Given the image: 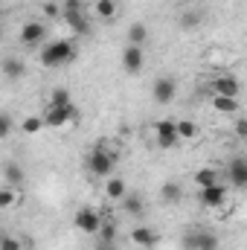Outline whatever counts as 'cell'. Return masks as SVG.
Segmentation results:
<instances>
[{"label": "cell", "instance_id": "obj_10", "mask_svg": "<svg viewBox=\"0 0 247 250\" xmlns=\"http://www.w3.org/2000/svg\"><path fill=\"white\" fill-rule=\"evenodd\" d=\"M21 44L23 47H35V44H41L44 38H47V26L44 23H38V21H29V23H23L21 26Z\"/></svg>", "mask_w": 247, "mask_h": 250}, {"label": "cell", "instance_id": "obj_4", "mask_svg": "<svg viewBox=\"0 0 247 250\" xmlns=\"http://www.w3.org/2000/svg\"><path fill=\"white\" fill-rule=\"evenodd\" d=\"M73 221H76V227H79L84 236H99V230H102V215H99L93 207H82Z\"/></svg>", "mask_w": 247, "mask_h": 250}, {"label": "cell", "instance_id": "obj_30", "mask_svg": "<svg viewBox=\"0 0 247 250\" xmlns=\"http://www.w3.org/2000/svg\"><path fill=\"white\" fill-rule=\"evenodd\" d=\"M181 248L184 250H198V233H189L181 239Z\"/></svg>", "mask_w": 247, "mask_h": 250}, {"label": "cell", "instance_id": "obj_20", "mask_svg": "<svg viewBox=\"0 0 247 250\" xmlns=\"http://www.w3.org/2000/svg\"><path fill=\"white\" fill-rule=\"evenodd\" d=\"M93 12L102 21H111V18H117V0H96L93 3Z\"/></svg>", "mask_w": 247, "mask_h": 250}, {"label": "cell", "instance_id": "obj_7", "mask_svg": "<svg viewBox=\"0 0 247 250\" xmlns=\"http://www.w3.org/2000/svg\"><path fill=\"white\" fill-rule=\"evenodd\" d=\"M154 134H157V146H160V148H175L178 140H181L175 120H160V123H154Z\"/></svg>", "mask_w": 247, "mask_h": 250}, {"label": "cell", "instance_id": "obj_9", "mask_svg": "<svg viewBox=\"0 0 247 250\" xmlns=\"http://www.w3.org/2000/svg\"><path fill=\"white\" fill-rule=\"evenodd\" d=\"M227 192H230V187H224V184H212V187L201 189V192H198V198H201V204H204V207L215 209V207H224Z\"/></svg>", "mask_w": 247, "mask_h": 250}, {"label": "cell", "instance_id": "obj_31", "mask_svg": "<svg viewBox=\"0 0 247 250\" xmlns=\"http://www.w3.org/2000/svg\"><path fill=\"white\" fill-rule=\"evenodd\" d=\"M9 134H12V117H9V114H3V117H0V137L6 140Z\"/></svg>", "mask_w": 247, "mask_h": 250}, {"label": "cell", "instance_id": "obj_3", "mask_svg": "<svg viewBox=\"0 0 247 250\" xmlns=\"http://www.w3.org/2000/svg\"><path fill=\"white\" fill-rule=\"evenodd\" d=\"M64 21L76 35H87V18H84V6L82 0H67L64 3Z\"/></svg>", "mask_w": 247, "mask_h": 250}, {"label": "cell", "instance_id": "obj_1", "mask_svg": "<svg viewBox=\"0 0 247 250\" xmlns=\"http://www.w3.org/2000/svg\"><path fill=\"white\" fill-rule=\"evenodd\" d=\"M114 166H117V154L108 151L105 146H93L87 154V172L93 178H114Z\"/></svg>", "mask_w": 247, "mask_h": 250}, {"label": "cell", "instance_id": "obj_12", "mask_svg": "<svg viewBox=\"0 0 247 250\" xmlns=\"http://www.w3.org/2000/svg\"><path fill=\"white\" fill-rule=\"evenodd\" d=\"M239 90H242V84H239L236 76H218V79H212V93H221V96H233V99H239Z\"/></svg>", "mask_w": 247, "mask_h": 250}, {"label": "cell", "instance_id": "obj_21", "mask_svg": "<svg viewBox=\"0 0 247 250\" xmlns=\"http://www.w3.org/2000/svg\"><path fill=\"white\" fill-rule=\"evenodd\" d=\"M145 38H148V29H145L143 23H131V26H128V44L143 47V44H145Z\"/></svg>", "mask_w": 247, "mask_h": 250}, {"label": "cell", "instance_id": "obj_27", "mask_svg": "<svg viewBox=\"0 0 247 250\" xmlns=\"http://www.w3.org/2000/svg\"><path fill=\"white\" fill-rule=\"evenodd\" d=\"M15 201H18V192H15L12 187H3V189H0V207H3V209L15 207Z\"/></svg>", "mask_w": 247, "mask_h": 250}, {"label": "cell", "instance_id": "obj_17", "mask_svg": "<svg viewBox=\"0 0 247 250\" xmlns=\"http://www.w3.org/2000/svg\"><path fill=\"white\" fill-rule=\"evenodd\" d=\"M105 195H108L111 201H123L125 195H128L125 181H123V178H108V184H105Z\"/></svg>", "mask_w": 247, "mask_h": 250}, {"label": "cell", "instance_id": "obj_14", "mask_svg": "<svg viewBox=\"0 0 247 250\" xmlns=\"http://www.w3.org/2000/svg\"><path fill=\"white\" fill-rule=\"evenodd\" d=\"M123 209L128 215H134V218H140L143 215V209H145V204H143V198L137 195V192H128L123 198Z\"/></svg>", "mask_w": 247, "mask_h": 250}, {"label": "cell", "instance_id": "obj_11", "mask_svg": "<svg viewBox=\"0 0 247 250\" xmlns=\"http://www.w3.org/2000/svg\"><path fill=\"white\" fill-rule=\"evenodd\" d=\"M123 67H125V73H140V70L145 67V53H143V47L128 44L123 50Z\"/></svg>", "mask_w": 247, "mask_h": 250}, {"label": "cell", "instance_id": "obj_15", "mask_svg": "<svg viewBox=\"0 0 247 250\" xmlns=\"http://www.w3.org/2000/svg\"><path fill=\"white\" fill-rule=\"evenodd\" d=\"M212 108L218 114H236L239 111V102L233 96H221V93H212Z\"/></svg>", "mask_w": 247, "mask_h": 250}, {"label": "cell", "instance_id": "obj_5", "mask_svg": "<svg viewBox=\"0 0 247 250\" xmlns=\"http://www.w3.org/2000/svg\"><path fill=\"white\" fill-rule=\"evenodd\" d=\"M151 96H154L157 105H169V102H175V96H178V82H175L172 76H160V79L151 84Z\"/></svg>", "mask_w": 247, "mask_h": 250}, {"label": "cell", "instance_id": "obj_24", "mask_svg": "<svg viewBox=\"0 0 247 250\" xmlns=\"http://www.w3.org/2000/svg\"><path fill=\"white\" fill-rule=\"evenodd\" d=\"M178 134H181V140H195L198 137V125L192 120H181L178 123Z\"/></svg>", "mask_w": 247, "mask_h": 250}, {"label": "cell", "instance_id": "obj_22", "mask_svg": "<svg viewBox=\"0 0 247 250\" xmlns=\"http://www.w3.org/2000/svg\"><path fill=\"white\" fill-rule=\"evenodd\" d=\"M3 178H6V187H21V184H23V172H21L15 163H6Z\"/></svg>", "mask_w": 247, "mask_h": 250}, {"label": "cell", "instance_id": "obj_34", "mask_svg": "<svg viewBox=\"0 0 247 250\" xmlns=\"http://www.w3.org/2000/svg\"><path fill=\"white\" fill-rule=\"evenodd\" d=\"M59 12H62L59 3H47V6H44V15H47V18H59Z\"/></svg>", "mask_w": 247, "mask_h": 250}, {"label": "cell", "instance_id": "obj_26", "mask_svg": "<svg viewBox=\"0 0 247 250\" xmlns=\"http://www.w3.org/2000/svg\"><path fill=\"white\" fill-rule=\"evenodd\" d=\"M21 128H23V134H38V131L47 128V125H44V117H26V120L21 123Z\"/></svg>", "mask_w": 247, "mask_h": 250}, {"label": "cell", "instance_id": "obj_33", "mask_svg": "<svg viewBox=\"0 0 247 250\" xmlns=\"http://www.w3.org/2000/svg\"><path fill=\"white\" fill-rule=\"evenodd\" d=\"M0 250H21V242L12 239V236H3L0 239Z\"/></svg>", "mask_w": 247, "mask_h": 250}, {"label": "cell", "instance_id": "obj_25", "mask_svg": "<svg viewBox=\"0 0 247 250\" xmlns=\"http://www.w3.org/2000/svg\"><path fill=\"white\" fill-rule=\"evenodd\" d=\"M198 250H218V236L215 233H198Z\"/></svg>", "mask_w": 247, "mask_h": 250}, {"label": "cell", "instance_id": "obj_28", "mask_svg": "<svg viewBox=\"0 0 247 250\" xmlns=\"http://www.w3.org/2000/svg\"><path fill=\"white\" fill-rule=\"evenodd\" d=\"M99 236H102L99 242H111V245H114V239H117V227H114V224H102Z\"/></svg>", "mask_w": 247, "mask_h": 250}, {"label": "cell", "instance_id": "obj_6", "mask_svg": "<svg viewBox=\"0 0 247 250\" xmlns=\"http://www.w3.org/2000/svg\"><path fill=\"white\" fill-rule=\"evenodd\" d=\"M41 117H44V125H47V128H64L67 123L76 120V108H73V105H67V108L47 105V111H44Z\"/></svg>", "mask_w": 247, "mask_h": 250}, {"label": "cell", "instance_id": "obj_32", "mask_svg": "<svg viewBox=\"0 0 247 250\" xmlns=\"http://www.w3.org/2000/svg\"><path fill=\"white\" fill-rule=\"evenodd\" d=\"M233 128H236V137H239V140H247V117H239Z\"/></svg>", "mask_w": 247, "mask_h": 250}, {"label": "cell", "instance_id": "obj_8", "mask_svg": "<svg viewBox=\"0 0 247 250\" xmlns=\"http://www.w3.org/2000/svg\"><path fill=\"white\" fill-rule=\"evenodd\" d=\"M227 184L233 189H247V157H233L227 163Z\"/></svg>", "mask_w": 247, "mask_h": 250}, {"label": "cell", "instance_id": "obj_29", "mask_svg": "<svg viewBox=\"0 0 247 250\" xmlns=\"http://www.w3.org/2000/svg\"><path fill=\"white\" fill-rule=\"evenodd\" d=\"M201 23V15L198 12H186L184 18H181V26H186V29H192V26H198Z\"/></svg>", "mask_w": 247, "mask_h": 250}, {"label": "cell", "instance_id": "obj_19", "mask_svg": "<svg viewBox=\"0 0 247 250\" xmlns=\"http://www.w3.org/2000/svg\"><path fill=\"white\" fill-rule=\"evenodd\" d=\"M195 184H198V189L212 187V184H218V172H215V169H209V166H204V169H198V172H195Z\"/></svg>", "mask_w": 247, "mask_h": 250}, {"label": "cell", "instance_id": "obj_23", "mask_svg": "<svg viewBox=\"0 0 247 250\" xmlns=\"http://www.w3.org/2000/svg\"><path fill=\"white\" fill-rule=\"evenodd\" d=\"M50 105H59V108L73 105V96H70V90H67V87H56V90L50 93Z\"/></svg>", "mask_w": 247, "mask_h": 250}, {"label": "cell", "instance_id": "obj_2", "mask_svg": "<svg viewBox=\"0 0 247 250\" xmlns=\"http://www.w3.org/2000/svg\"><path fill=\"white\" fill-rule=\"evenodd\" d=\"M73 59H76V44H70V41H50L41 50V64L44 67H62Z\"/></svg>", "mask_w": 247, "mask_h": 250}, {"label": "cell", "instance_id": "obj_18", "mask_svg": "<svg viewBox=\"0 0 247 250\" xmlns=\"http://www.w3.org/2000/svg\"><path fill=\"white\" fill-rule=\"evenodd\" d=\"M160 198H163L166 204H178V201L184 198V187H181V184H175V181H169V184H163V187H160Z\"/></svg>", "mask_w": 247, "mask_h": 250}, {"label": "cell", "instance_id": "obj_13", "mask_svg": "<svg viewBox=\"0 0 247 250\" xmlns=\"http://www.w3.org/2000/svg\"><path fill=\"white\" fill-rule=\"evenodd\" d=\"M131 242L140 245V248H154V245H157V233H154L151 227H143V224H140V227L131 230Z\"/></svg>", "mask_w": 247, "mask_h": 250}, {"label": "cell", "instance_id": "obj_35", "mask_svg": "<svg viewBox=\"0 0 247 250\" xmlns=\"http://www.w3.org/2000/svg\"><path fill=\"white\" fill-rule=\"evenodd\" d=\"M93 250H117V245H111V242H96Z\"/></svg>", "mask_w": 247, "mask_h": 250}, {"label": "cell", "instance_id": "obj_16", "mask_svg": "<svg viewBox=\"0 0 247 250\" xmlns=\"http://www.w3.org/2000/svg\"><path fill=\"white\" fill-rule=\"evenodd\" d=\"M3 73H6L9 82H18V79H23L26 64L21 62V59H6V62H3Z\"/></svg>", "mask_w": 247, "mask_h": 250}]
</instances>
